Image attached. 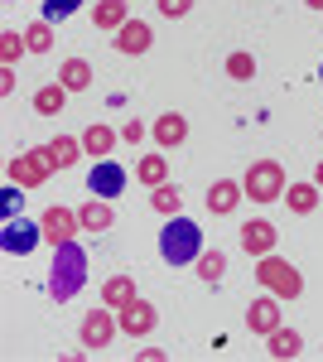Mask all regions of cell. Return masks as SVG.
Listing matches in <instances>:
<instances>
[{"label": "cell", "mask_w": 323, "mask_h": 362, "mask_svg": "<svg viewBox=\"0 0 323 362\" xmlns=\"http://www.w3.org/2000/svg\"><path fill=\"white\" fill-rule=\"evenodd\" d=\"M82 285H87V251H82L78 242H63V247H54V266H49V295H54L58 305H68Z\"/></svg>", "instance_id": "cell-1"}, {"label": "cell", "mask_w": 323, "mask_h": 362, "mask_svg": "<svg viewBox=\"0 0 323 362\" xmlns=\"http://www.w3.org/2000/svg\"><path fill=\"white\" fill-rule=\"evenodd\" d=\"M160 256L169 261V266H193L198 256H203V232H198V223L193 218H169L160 232Z\"/></svg>", "instance_id": "cell-2"}, {"label": "cell", "mask_w": 323, "mask_h": 362, "mask_svg": "<svg viewBox=\"0 0 323 362\" xmlns=\"http://www.w3.org/2000/svg\"><path fill=\"white\" fill-rule=\"evenodd\" d=\"M256 280H261V290L280 295V300H299V295H304V276H299L285 256H275V251L256 261Z\"/></svg>", "instance_id": "cell-3"}, {"label": "cell", "mask_w": 323, "mask_h": 362, "mask_svg": "<svg viewBox=\"0 0 323 362\" xmlns=\"http://www.w3.org/2000/svg\"><path fill=\"white\" fill-rule=\"evenodd\" d=\"M242 189L251 203H275V198H285V169H280V160H256V165L242 174Z\"/></svg>", "instance_id": "cell-4"}, {"label": "cell", "mask_w": 323, "mask_h": 362, "mask_svg": "<svg viewBox=\"0 0 323 362\" xmlns=\"http://www.w3.org/2000/svg\"><path fill=\"white\" fill-rule=\"evenodd\" d=\"M5 174H10V184H15V189H44V184H49V174H54L49 150H20V155L5 165Z\"/></svg>", "instance_id": "cell-5"}, {"label": "cell", "mask_w": 323, "mask_h": 362, "mask_svg": "<svg viewBox=\"0 0 323 362\" xmlns=\"http://www.w3.org/2000/svg\"><path fill=\"white\" fill-rule=\"evenodd\" d=\"M116 334H121V324H116V309H111V305L87 309L82 324H78V343H82V348H92V353H102Z\"/></svg>", "instance_id": "cell-6"}, {"label": "cell", "mask_w": 323, "mask_h": 362, "mask_svg": "<svg viewBox=\"0 0 323 362\" xmlns=\"http://www.w3.org/2000/svg\"><path fill=\"white\" fill-rule=\"evenodd\" d=\"M280 305H285V300H280V295H270V290H266V295H256V300L246 305V329H251L256 338H270L280 324H285Z\"/></svg>", "instance_id": "cell-7"}, {"label": "cell", "mask_w": 323, "mask_h": 362, "mask_svg": "<svg viewBox=\"0 0 323 362\" xmlns=\"http://www.w3.org/2000/svg\"><path fill=\"white\" fill-rule=\"evenodd\" d=\"M116 324H121V334H126V338H145V334H155V329H160V309L135 295L126 309H116Z\"/></svg>", "instance_id": "cell-8"}, {"label": "cell", "mask_w": 323, "mask_h": 362, "mask_svg": "<svg viewBox=\"0 0 323 362\" xmlns=\"http://www.w3.org/2000/svg\"><path fill=\"white\" fill-rule=\"evenodd\" d=\"M44 242L49 247H63V242H78V232H82V218H78V208H63V203H54L44 218Z\"/></svg>", "instance_id": "cell-9"}, {"label": "cell", "mask_w": 323, "mask_h": 362, "mask_svg": "<svg viewBox=\"0 0 323 362\" xmlns=\"http://www.w3.org/2000/svg\"><path fill=\"white\" fill-rule=\"evenodd\" d=\"M39 242H44V223H25V218H10L5 232H0V247L10 256H29Z\"/></svg>", "instance_id": "cell-10"}, {"label": "cell", "mask_w": 323, "mask_h": 362, "mask_svg": "<svg viewBox=\"0 0 323 362\" xmlns=\"http://www.w3.org/2000/svg\"><path fill=\"white\" fill-rule=\"evenodd\" d=\"M111 44H116V54H126V58H140V54H150V44H155V29L145 25V20H126V25L116 29V39H111Z\"/></svg>", "instance_id": "cell-11"}, {"label": "cell", "mask_w": 323, "mask_h": 362, "mask_svg": "<svg viewBox=\"0 0 323 362\" xmlns=\"http://www.w3.org/2000/svg\"><path fill=\"white\" fill-rule=\"evenodd\" d=\"M87 194H97V198L126 194V169L116 165V160H97V165H92V174H87Z\"/></svg>", "instance_id": "cell-12"}, {"label": "cell", "mask_w": 323, "mask_h": 362, "mask_svg": "<svg viewBox=\"0 0 323 362\" xmlns=\"http://www.w3.org/2000/svg\"><path fill=\"white\" fill-rule=\"evenodd\" d=\"M242 198H246L242 179H217L213 189H208V213H213V218H232V213L242 208Z\"/></svg>", "instance_id": "cell-13"}, {"label": "cell", "mask_w": 323, "mask_h": 362, "mask_svg": "<svg viewBox=\"0 0 323 362\" xmlns=\"http://www.w3.org/2000/svg\"><path fill=\"white\" fill-rule=\"evenodd\" d=\"M275 242H280V232H275V223H266V218H251V223L242 227V251L246 256H270L275 251Z\"/></svg>", "instance_id": "cell-14"}, {"label": "cell", "mask_w": 323, "mask_h": 362, "mask_svg": "<svg viewBox=\"0 0 323 362\" xmlns=\"http://www.w3.org/2000/svg\"><path fill=\"white\" fill-rule=\"evenodd\" d=\"M150 136H155V145L160 150H179L184 140H189V116H179V112H164L155 126H150Z\"/></svg>", "instance_id": "cell-15"}, {"label": "cell", "mask_w": 323, "mask_h": 362, "mask_svg": "<svg viewBox=\"0 0 323 362\" xmlns=\"http://www.w3.org/2000/svg\"><path fill=\"white\" fill-rule=\"evenodd\" d=\"M78 218H82V232H111L116 227V208H111V198H87L78 208Z\"/></svg>", "instance_id": "cell-16"}, {"label": "cell", "mask_w": 323, "mask_h": 362, "mask_svg": "<svg viewBox=\"0 0 323 362\" xmlns=\"http://www.w3.org/2000/svg\"><path fill=\"white\" fill-rule=\"evenodd\" d=\"M116 140H121V131H111L107 121H92V126L82 131V150L97 155V160H107L111 150H116Z\"/></svg>", "instance_id": "cell-17"}, {"label": "cell", "mask_w": 323, "mask_h": 362, "mask_svg": "<svg viewBox=\"0 0 323 362\" xmlns=\"http://www.w3.org/2000/svg\"><path fill=\"white\" fill-rule=\"evenodd\" d=\"M44 150H49V165L54 169H73L82 155H87V150H82V136H54Z\"/></svg>", "instance_id": "cell-18"}, {"label": "cell", "mask_w": 323, "mask_h": 362, "mask_svg": "<svg viewBox=\"0 0 323 362\" xmlns=\"http://www.w3.org/2000/svg\"><path fill=\"white\" fill-rule=\"evenodd\" d=\"M126 20H131V0H97V5H92V25L97 29H111V34H116Z\"/></svg>", "instance_id": "cell-19"}, {"label": "cell", "mask_w": 323, "mask_h": 362, "mask_svg": "<svg viewBox=\"0 0 323 362\" xmlns=\"http://www.w3.org/2000/svg\"><path fill=\"white\" fill-rule=\"evenodd\" d=\"M92 78H97V73H92L87 58H63V63H58V83L68 87V92H87Z\"/></svg>", "instance_id": "cell-20"}, {"label": "cell", "mask_w": 323, "mask_h": 362, "mask_svg": "<svg viewBox=\"0 0 323 362\" xmlns=\"http://www.w3.org/2000/svg\"><path fill=\"white\" fill-rule=\"evenodd\" d=\"M135 179L150 184V189L169 184V155H140V160H135Z\"/></svg>", "instance_id": "cell-21"}, {"label": "cell", "mask_w": 323, "mask_h": 362, "mask_svg": "<svg viewBox=\"0 0 323 362\" xmlns=\"http://www.w3.org/2000/svg\"><path fill=\"white\" fill-rule=\"evenodd\" d=\"M319 184H314V179H309V184H290V189H285V203H290V213H299V218H309V213H314V208H319Z\"/></svg>", "instance_id": "cell-22"}, {"label": "cell", "mask_w": 323, "mask_h": 362, "mask_svg": "<svg viewBox=\"0 0 323 362\" xmlns=\"http://www.w3.org/2000/svg\"><path fill=\"white\" fill-rule=\"evenodd\" d=\"M266 343H270L266 353H270V358H280V362H290V358H299V353H304V338H299L295 329H285V324H280Z\"/></svg>", "instance_id": "cell-23"}, {"label": "cell", "mask_w": 323, "mask_h": 362, "mask_svg": "<svg viewBox=\"0 0 323 362\" xmlns=\"http://www.w3.org/2000/svg\"><path fill=\"white\" fill-rule=\"evenodd\" d=\"M131 300H135V276H111V280H102V305L126 309Z\"/></svg>", "instance_id": "cell-24"}, {"label": "cell", "mask_w": 323, "mask_h": 362, "mask_svg": "<svg viewBox=\"0 0 323 362\" xmlns=\"http://www.w3.org/2000/svg\"><path fill=\"white\" fill-rule=\"evenodd\" d=\"M150 208H155L160 218H179V213H184V194H179V184H160V189H150Z\"/></svg>", "instance_id": "cell-25"}, {"label": "cell", "mask_w": 323, "mask_h": 362, "mask_svg": "<svg viewBox=\"0 0 323 362\" xmlns=\"http://www.w3.org/2000/svg\"><path fill=\"white\" fill-rule=\"evenodd\" d=\"M63 107H68V87H63V83H49V87L34 92V112H39V116H58Z\"/></svg>", "instance_id": "cell-26"}, {"label": "cell", "mask_w": 323, "mask_h": 362, "mask_svg": "<svg viewBox=\"0 0 323 362\" xmlns=\"http://www.w3.org/2000/svg\"><path fill=\"white\" fill-rule=\"evenodd\" d=\"M193 266H198V280H208V285H217V280L227 276V251H203V256H198V261H193Z\"/></svg>", "instance_id": "cell-27"}, {"label": "cell", "mask_w": 323, "mask_h": 362, "mask_svg": "<svg viewBox=\"0 0 323 362\" xmlns=\"http://www.w3.org/2000/svg\"><path fill=\"white\" fill-rule=\"evenodd\" d=\"M20 54H29V39L20 29H5V34H0V68H15Z\"/></svg>", "instance_id": "cell-28"}, {"label": "cell", "mask_w": 323, "mask_h": 362, "mask_svg": "<svg viewBox=\"0 0 323 362\" xmlns=\"http://www.w3.org/2000/svg\"><path fill=\"white\" fill-rule=\"evenodd\" d=\"M25 39H29V54H49L54 49V20H34L25 29Z\"/></svg>", "instance_id": "cell-29"}, {"label": "cell", "mask_w": 323, "mask_h": 362, "mask_svg": "<svg viewBox=\"0 0 323 362\" xmlns=\"http://www.w3.org/2000/svg\"><path fill=\"white\" fill-rule=\"evenodd\" d=\"M227 78L251 83V78H256V58H251V54H227Z\"/></svg>", "instance_id": "cell-30"}, {"label": "cell", "mask_w": 323, "mask_h": 362, "mask_svg": "<svg viewBox=\"0 0 323 362\" xmlns=\"http://www.w3.org/2000/svg\"><path fill=\"white\" fill-rule=\"evenodd\" d=\"M82 10V0H44V20H68V15H78Z\"/></svg>", "instance_id": "cell-31"}, {"label": "cell", "mask_w": 323, "mask_h": 362, "mask_svg": "<svg viewBox=\"0 0 323 362\" xmlns=\"http://www.w3.org/2000/svg\"><path fill=\"white\" fill-rule=\"evenodd\" d=\"M189 10H193V0H160V15H164V20H184Z\"/></svg>", "instance_id": "cell-32"}, {"label": "cell", "mask_w": 323, "mask_h": 362, "mask_svg": "<svg viewBox=\"0 0 323 362\" xmlns=\"http://www.w3.org/2000/svg\"><path fill=\"white\" fill-rule=\"evenodd\" d=\"M121 140H126V145H140V140H145V126H140V121H126V126H121Z\"/></svg>", "instance_id": "cell-33"}, {"label": "cell", "mask_w": 323, "mask_h": 362, "mask_svg": "<svg viewBox=\"0 0 323 362\" xmlns=\"http://www.w3.org/2000/svg\"><path fill=\"white\" fill-rule=\"evenodd\" d=\"M0 92H5V97L15 92V68H0Z\"/></svg>", "instance_id": "cell-34"}, {"label": "cell", "mask_w": 323, "mask_h": 362, "mask_svg": "<svg viewBox=\"0 0 323 362\" xmlns=\"http://www.w3.org/2000/svg\"><path fill=\"white\" fill-rule=\"evenodd\" d=\"M314 184H319V189H323V160H319V169H314Z\"/></svg>", "instance_id": "cell-35"}, {"label": "cell", "mask_w": 323, "mask_h": 362, "mask_svg": "<svg viewBox=\"0 0 323 362\" xmlns=\"http://www.w3.org/2000/svg\"><path fill=\"white\" fill-rule=\"evenodd\" d=\"M304 5H309V10H323V0H304Z\"/></svg>", "instance_id": "cell-36"}, {"label": "cell", "mask_w": 323, "mask_h": 362, "mask_svg": "<svg viewBox=\"0 0 323 362\" xmlns=\"http://www.w3.org/2000/svg\"><path fill=\"white\" fill-rule=\"evenodd\" d=\"M319 83H323V68H319Z\"/></svg>", "instance_id": "cell-37"}]
</instances>
